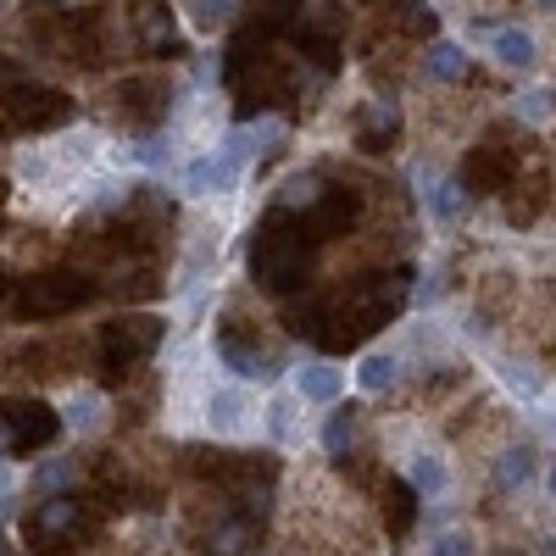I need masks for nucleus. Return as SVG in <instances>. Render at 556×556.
I'll list each match as a JSON object with an SVG mask.
<instances>
[{"label": "nucleus", "instance_id": "1", "mask_svg": "<svg viewBox=\"0 0 556 556\" xmlns=\"http://www.w3.org/2000/svg\"><path fill=\"white\" fill-rule=\"evenodd\" d=\"M306 273H312V240L295 212H267L256 223V240H251V278L262 290H278V295H295L306 290Z\"/></svg>", "mask_w": 556, "mask_h": 556}, {"label": "nucleus", "instance_id": "2", "mask_svg": "<svg viewBox=\"0 0 556 556\" xmlns=\"http://www.w3.org/2000/svg\"><path fill=\"white\" fill-rule=\"evenodd\" d=\"M73 96L51 84H28L17 73H0V139H17V134H51L73 117Z\"/></svg>", "mask_w": 556, "mask_h": 556}, {"label": "nucleus", "instance_id": "3", "mask_svg": "<svg viewBox=\"0 0 556 556\" xmlns=\"http://www.w3.org/2000/svg\"><path fill=\"white\" fill-rule=\"evenodd\" d=\"M167 334V323L156 312H123L112 317L106 329H101V367H106V379H128V367L134 362H146Z\"/></svg>", "mask_w": 556, "mask_h": 556}, {"label": "nucleus", "instance_id": "4", "mask_svg": "<svg viewBox=\"0 0 556 556\" xmlns=\"http://www.w3.org/2000/svg\"><path fill=\"white\" fill-rule=\"evenodd\" d=\"M523 167V151L513 146V128H490V139H484V146H473L468 156H462V190H468V195H501L506 190V184H513V173Z\"/></svg>", "mask_w": 556, "mask_h": 556}, {"label": "nucleus", "instance_id": "5", "mask_svg": "<svg viewBox=\"0 0 556 556\" xmlns=\"http://www.w3.org/2000/svg\"><path fill=\"white\" fill-rule=\"evenodd\" d=\"M96 278L89 273H34L28 285L17 290V317H67V312H78L84 301H96Z\"/></svg>", "mask_w": 556, "mask_h": 556}, {"label": "nucleus", "instance_id": "6", "mask_svg": "<svg viewBox=\"0 0 556 556\" xmlns=\"http://www.w3.org/2000/svg\"><path fill=\"white\" fill-rule=\"evenodd\" d=\"M84 534V506L73 495H45L28 518V540L39 545V556H62L67 545H78Z\"/></svg>", "mask_w": 556, "mask_h": 556}, {"label": "nucleus", "instance_id": "7", "mask_svg": "<svg viewBox=\"0 0 556 556\" xmlns=\"http://www.w3.org/2000/svg\"><path fill=\"white\" fill-rule=\"evenodd\" d=\"M117 117H123V128H156L162 117H167V106H173V89H167V78H156V73H146V78H123L117 84Z\"/></svg>", "mask_w": 556, "mask_h": 556}, {"label": "nucleus", "instance_id": "8", "mask_svg": "<svg viewBox=\"0 0 556 556\" xmlns=\"http://www.w3.org/2000/svg\"><path fill=\"white\" fill-rule=\"evenodd\" d=\"M0 424H7L12 456H23L34 445H51L62 434V417L45 406V401H0Z\"/></svg>", "mask_w": 556, "mask_h": 556}, {"label": "nucleus", "instance_id": "9", "mask_svg": "<svg viewBox=\"0 0 556 556\" xmlns=\"http://www.w3.org/2000/svg\"><path fill=\"white\" fill-rule=\"evenodd\" d=\"M356 217H362V195H356V190H323L317 206L301 217V228H306V240H312V245H323V240L351 235Z\"/></svg>", "mask_w": 556, "mask_h": 556}, {"label": "nucleus", "instance_id": "10", "mask_svg": "<svg viewBox=\"0 0 556 556\" xmlns=\"http://www.w3.org/2000/svg\"><path fill=\"white\" fill-rule=\"evenodd\" d=\"M506 190H513V201H506V223H513V228H529V223L545 212V201H551V173H545L540 162H529V173L518 167Z\"/></svg>", "mask_w": 556, "mask_h": 556}, {"label": "nucleus", "instance_id": "11", "mask_svg": "<svg viewBox=\"0 0 556 556\" xmlns=\"http://www.w3.org/2000/svg\"><path fill=\"white\" fill-rule=\"evenodd\" d=\"M401 139V106L390 101V96H374V101H362V112H356V146L362 151H390Z\"/></svg>", "mask_w": 556, "mask_h": 556}, {"label": "nucleus", "instance_id": "12", "mask_svg": "<svg viewBox=\"0 0 556 556\" xmlns=\"http://www.w3.org/2000/svg\"><path fill=\"white\" fill-rule=\"evenodd\" d=\"M134 39H139V51H151V56H184L173 7H162V0H146V7L134 12Z\"/></svg>", "mask_w": 556, "mask_h": 556}, {"label": "nucleus", "instance_id": "13", "mask_svg": "<svg viewBox=\"0 0 556 556\" xmlns=\"http://www.w3.org/2000/svg\"><path fill=\"white\" fill-rule=\"evenodd\" d=\"M217 356H223L228 374H240V379H256V384H273V379H278V356H267L262 345L240 340L235 329L217 334Z\"/></svg>", "mask_w": 556, "mask_h": 556}, {"label": "nucleus", "instance_id": "14", "mask_svg": "<svg viewBox=\"0 0 556 556\" xmlns=\"http://www.w3.org/2000/svg\"><path fill=\"white\" fill-rule=\"evenodd\" d=\"M251 545H256V523H251L245 513L217 518V523L206 529V540H201V551H206V556H245Z\"/></svg>", "mask_w": 556, "mask_h": 556}, {"label": "nucleus", "instance_id": "15", "mask_svg": "<svg viewBox=\"0 0 556 556\" xmlns=\"http://www.w3.org/2000/svg\"><path fill=\"white\" fill-rule=\"evenodd\" d=\"M412 523H417V490L406 479H390L384 484V529H390V540L412 534Z\"/></svg>", "mask_w": 556, "mask_h": 556}, {"label": "nucleus", "instance_id": "16", "mask_svg": "<svg viewBox=\"0 0 556 556\" xmlns=\"http://www.w3.org/2000/svg\"><path fill=\"white\" fill-rule=\"evenodd\" d=\"M374 12H384V17H395L401 23V34H417V39H429L434 34V12H429V0H367Z\"/></svg>", "mask_w": 556, "mask_h": 556}, {"label": "nucleus", "instance_id": "17", "mask_svg": "<svg viewBox=\"0 0 556 556\" xmlns=\"http://www.w3.org/2000/svg\"><path fill=\"white\" fill-rule=\"evenodd\" d=\"M340 390H345V374H340V367H329V362L301 367V395H306V401L334 406V401H340Z\"/></svg>", "mask_w": 556, "mask_h": 556}, {"label": "nucleus", "instance_id": "18", "mask_svg": "<svg viewBox=\"0 0 556 556\" xmlns=\"http://www.w3.org/2000/svg\"><path fill=\"white\" fill-rule=\"evenodd\" d=\"M323 190H329V184H323L317 173H301V178H290L285 190H278V201H273V206H278V212H295V217H306V212L317 206V195H323Z\"/></svg>", "mask_w": 556, "mask_h": 556}, {"label": "nucleus", "instance_id": "19", "mask_svg": "<svg viewBox=\"0 0 556 556\" xmlns=\"http://www.w3.org/2000/svg\"><path fill=\"white\" fill-rule=\"evenodd\" d=\"M490 51L506 67H534V39L523 28H490Z\"/></svg>", "mask_w": 556, "mask_h": 556}, {"label": "nucleus", "instance_id": "20", "mask_svg": "<svg viewBox=\"0 0 556 556\" xmlns=\"http://www.w3.org/2000/svg\"><path fill=\"white\" fill-rule=\"evenodd\" d=\"M434 78H445V84H462L468 78V56H462V45H451V39H434L429 45V62H424Z\"/></svg>", "mask_w": 556, "mask_h": 556}, {"label": "nucleus", "instance_id": "21", "mask_svg": "<svg viewBox=\"0 0 556 556\" xmlns=\"http://www.w3.org/2000/svg\"><path fill=\"white\" fill-rule=\"evenodd\" d=\"M395 379H401V362H395L390 351L362 356V367H356V384H362V390H390Z\"/></svg>", "mask_w": 556, "mask_h": 556}, {"label": "nucleus", "instance_id": "22", "mask_svg": "<svg viewBox=\"0 0 556 556\" xmlns=\"http://www.w3.org/2000/svg\"><path fill=\"white\" fill-rule=\"evenodd\" d=\"M351 440H356V406H340L329 424H323V451H329V456H351Z\"/></svg>", "mask_w": 556, "mask_h": 556}, {"label": "nucleus", "instance_id": "23", "mask_svg": "<svg viewBox=\"0 0 556 556\" xmlns=\"http://www.w3.org/2000/svg\"><path fill=\"white\" fill-rule=\"evenodd\" d=\"M73 479H78V462L73 456H56V462H39V468H34V490L39 495H62Z\"/></svg>", "mask_w": 556, "mask_h": 556}, {"label": "nucleus", "instance_id": "24", "mask_svg": "<svg viewBox=\"0 0 556 556\" xmlns=\"http://www.w3.org/2000/svg\"><path fill=\"white\" fill-rule=\"evenodd\" d=\"M206 417H212V429H217V434H235V429L245 424V401H240L235 390H217L212 406H206Z\"/></svg>", "mask_w": 556, "mask_h": 556}, {"label": "nucleus", "instance_id": "25", "mask_svg": "<svg viewBox=\"0 0 556 556\" xmlns=\"http://www.w3.org/2000/svg\"><path fill=\"white\" fill-rule=\"evenodd\" d=\"M417 495H440L445 490V462L434 456V451H417V462H412V479H406Z\"/></svg>", "mask_w": 556, "mask_h": 556}, {"label": "nucleus", "instance_id": "26", "mask_svg": "<svg viewBox=\"0 0 556 556\" xmlns=\"http://www.w3.org/2000/svg\"><path fill=\"white\" fill-rule=\"evenodd\" d=\"M495 479H501V490H518V484H529V479H534V451H529V445H513V451L501 456Z\"/></svg>", "mask_w": 556, "mask_h": 556}, {"label": "nucleus", "instance_id": "27", "mask_svg": "<svg viewBox=\"0 0 556 556\" xmlns=\"http://www.w3.org/2000/svg\"><path fill=\"white\" fill-rule=\"evenodd\" d=\"M62 424H67V429H78V434H96V429H101V395H89V390H84V395H73Z\"/></svg>", "mask_w": 556, "mask_h": 556}, {"label": "nucleus", "instance_id": "28", "mask_svg": "<svg viewBox=\"0 0 556 556\" xmlns=\"http://www.w3.org/2000/svg\"><path fill=\"white\" fill-rule=\"evenodd\" d=\"M190 12L201 28H223L228 17H235V0H190Z\"/></svg>", "mask_w": 556, "mask_h": 556}, {"label": "nucleus", "instance_id": "29", "mask_svg": "<svg viewBox=\"0 0 556 556\" xmlns=\"http://www.w3.org/2000/svg\"><path fill=\"white\" fill-rule=\"evenodd\" d=\"M462 206H468V190H462V184H440L434 212H440V217H462Z\"/></svg>", "mask_w": 556, "mask_h": 556}, {"label": "nucleus", "instance_id": "30", "mask_svg": "<svg viewBox=\"0 0 556 556\" xmlns=\"http://www.w3.org/2000/svg\"><path fill=\"white\" fill-rule=\"evenodd\" d=\"M290 412H295L290 401H273V406H267V429H273L278 440H290V434H295V417H290Z\"/></svg>", "mask_w": 556, "mask_h": 556}, {"label": "nucleus", "instance_id": "31", "mask_svg": "<svg viewBox=\"0 0 556 556\" xmlns=\"http://www.w3.org/2000/svg\"><path fill=\"white\" fill-rule=\"evenodd\" d=\"M429 556H473V540L462 534V529H451V534H440V540H434V551H429Z\"/></svg>", "mask_w": 556, "mask_h": 556}, {"label": "nucleus", "instance_id": "32", "mask_svg": "<svg viewBox=\"0 0 556 556\" xmlns=\"http://www.w3.org/2000/svg\"><path fill=\"white\" fill-rule=\"evenodd\" d=\"M134 156L146 162V167H162V162H167V146H162V139H146V146H139Z\"/></svg>", "mask_w": 556, "mask_h": 556}, {"label": "nucleus", "instance_id": "33", "mask_svg": "<svg viewBox=\"0 0 556 556\" xmlns=\"http://www.w3.org/2000/svg\"><path fill=\"white\" fill-rule=\"evenodd\" d=\"M506 379H513V390H523V395H534V390H540V374H518V367H513Z\"/></svg>", "mask_w": 556, "mask_h": 556}, {"label": "nucleus", "instance_id": "34", "mask_svg": "<svg viewBox=\"0 0 556 556\" xmlns=\"http://www.w3.org/2000/svg\"><path fill=\"white\" fill-rule=\"evenodd\" d=\"M7 295H12V278H7V273H0V306H7Z\"/></svg>", "mask_w": 556, "mask_h": 556}, {"label": "nucleus", "instance_id": "35", "mask_svg": "<svg viewBox=\"0 0 556 556\" xmlns=\"http://www.w3.org/2000/svg\"><path fill=\"white\" fill-rule=\"evenodd\" d=\"M490 556H529V551H490Z\"/></svg>", "mask_w": 556, "mask_h": 556}, {"label": "nucleus", "instance_id": "36", "mask_svg": "<svg viewBox=\"0 0 556 556\" xmlns=\"http://www.w3.org/2000/svg\"><path fill=\"white\" fill-rule=\"evenodd\" d=\"M0 206H7V178H0Z\"/></svg>", "mask_w": 556, "mask_h": 556}, {"label": "nucleus", "instance_id": "37", "mask_svg": "<svg viewBox=\"0 0 556 556\" xmlns=\"http://www.w3.org/2000/svg\"><path fill=\"white\" fill-rule=\"evenodd\" d=\"M545 484H551V495H556V468H551V479H545Z\"/></svg>", "mask_w": 556, "mask_h": 556}, {"label": "nucleus", "instance_id": "38", "mask_svg": "<svg viewBox=\"0 0 556 556\" xmlns=\"http://www.w3.org/2000/svg\"><path fill=\"white\" fill-rule=\"evenodd\" d=\"M540 7H556V0H540Z\"/></svg>", "mask_w": 556, "mask_h": 556}]
</instances>
